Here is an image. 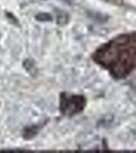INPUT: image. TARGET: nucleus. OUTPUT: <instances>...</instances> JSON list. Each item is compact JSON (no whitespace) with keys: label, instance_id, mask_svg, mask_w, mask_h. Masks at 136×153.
I'll use <instances>...</instances> for the list:
<instances>
[{"label":"nucleus","instance_id":"1","mask_svg":"<svg viewBox=\"0 0 136 153\" xmlns=\"http://www.w3.org/2000/svg\"><path fill=\"white\" fill-rule=\"evenodd\" d=\"M96 60L121 76L136 66V34L119 37L98 50Z\"/></svg>","mask_w":136,"mask_h":153}]
</instances>
